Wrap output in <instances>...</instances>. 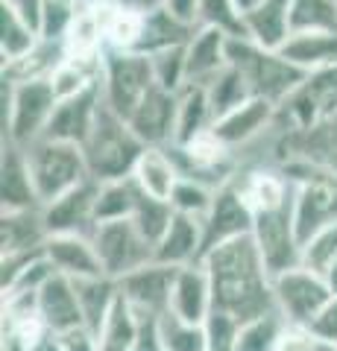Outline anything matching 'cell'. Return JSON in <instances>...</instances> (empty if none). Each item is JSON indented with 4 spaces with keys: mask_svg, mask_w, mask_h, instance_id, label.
<instances>
[{
    "mask_svg": "<svg viewBox=\"0 0 337 351\" xmlns=\"http://www.w3.org/2000/svg\"><path fill=\"white\" fill-rule=\"evenodd\" d=\"M290 3L293 0H255L244 12V32L261 47L279 50L290 38Z\"/></svg>",
    "mask_w": 337,
    "mask_h": 351,
    "instance_id": "obj_25",
    "label": "cell"
},
{
    "mask_svg": "<svg viewBox=\"0 0 337 351\" xmlns=\"http://www.w3.org/2000/svg\"><path fill=\"white\" fill-rule=\"evenodd\" d=\"M229 64L246 76L255 97L281 106L297 88L308 80V71L281 56V50L261 47L246 36H229Z\"/></svg>",
    "mask_w": 337,
    "mask_h": 351,
    "instance_id": "obj_4",
    "label": "cell"
},
{
    "mask_svg": "<svg viewBox=\"0 0 337 351\" xmlns=\"http://www.w3.org/2000/svg\"><path fill=\"white\" fill-rule=\"evenodd\" d=\"M337 114V64L308 73V80L279 106L276 123L288 132H311Z\"/></svg>",
    "mask_w": 337,
    "mask_h": 351,
    "instance_id": "obj_8",
    "label": "cell"
},
{
    "mask_svg": "<svg viewBox=\"0 0 337 351\" xmlns=\"http://www.w3.org/2000/svg\"><path fill=\"white\" fill-rule=\"evenodd\" d=\"M73 15H77V3H65V0H47L45 21H41V38L62 41L68 32Z\"/></svg>",
    "mask_w": 337,
    "mask_h": 351,
    "instance_id": "obj_46",
    "label": "cell"
},
{
    "mask_svg": "<svg viewBox=\"0 0 337 351\" xmlns=\"http://www.w3.org/2000/svg\"><path fill=\"white\" fill-rule=\"evenodd\" d=\"M288 319L285 313L273 307L267 313H258L253 319L241 322V331H237L235 339V351H276L281 337L288 331Z\"/></svg>",
    "mask_w": 337,
    "mask_h": 351,
    "instance_id": "obj_33",
    "label": "cell"
},
{
    "mask_svg": "<svg viewBox=\"0 0 337 351\" xmlns=\"http://www.w3.org/2000/svg\"><path fill=\"white\" fill-rule=\"evenodd\" d=\"M147 15L138 12V9H129V6H121V3H115V0H108V9H106V47H112V50H138L141 36H144Z\"/></svg>",
    "mask_w": 337,
    "mask_h": 351,
    "instance_id": "obj_35",
    "label": "cell"
},
{
    "mask_svg": "<svg viewBox=\"0 0 337 351\" xmlns=\"http://www.w3.org/2000/svg\"><path fill=\"white\" fill-rule=\"evenodd\" d=\"M273 295H276V307L285 313V319L290 325L308 328L334 293L320 272L299 263V267H290L273 276Z\"/></svg>",
    "mask_w": 337,
    "mask_h": 351,
    "instance_id": "obj_9",
    "label": "cell"
},
{
    "mask_svg": "<svg viewBox=\"0 0 337 351\" xmlns=\"http://www.w3.org/2000/svg\"><path fill=\"white\" fill-rule=\"evenodd\" d=\"M91 240L97 246V255L106 269L108 278H124L138 267L156 261V246L138 232L132 217L126 219H108V223H97Z\"/></svg>",
    "mask_w": 337,
    "mask_h": 351,
    "instance_id": "obj_7",
    "label": "cell"
},
{
    "mask_svg": "<svg viewBox=\"0 0 337 351\" xmlns=\"http://www.w3.org/2000/svg\"><path fill=\"white\" fill-rule=\"evenodd\" d=\"M214 112L209 100V88L188 82L179 91V112H176V141L173 144H188L200 132L211 129Z\"/></svg>",
    "mask_w": 337,
    "mask_h": 351,
    "instance_id": "obj_29",
    "label": "cell"
},
{
    "mask_svg": "<svg viewBox=\"0 0 337 351\" xmlns=\"http://www.w3.org/2000/svg\"><path fill=\"white\" fill-rule=\"evenodd\" d=\"M253 237L261 249V258H264L270 276H279V272H285L290 267H299L302 243L297 237V223H293V202L279 208V211L255 214Z\"/></svg>",
    "mask_w": 337,
    "mask_h": 351,
    "instance_id": "obj_10",
    "label": "cell"
},
{
    "mask_svg": "<svg viewBox=\"0 0 337 351\" xmlns=\"http://www.w3.org/2000/svg\"><path fill=\"white\" fill-rule=\"evenodd\" d=\"M32 351H59V346H56V337L50 334V337L45 339V343H38V346L32 348Z\"/></svg>",
    "mask_w": 337,
    "mask_h": 351,
    "instance_id": "obj_54",
    "label": "cell"
},
{
    "mask_svg": "<svg viewBox=\"0 0 337 351\" xmlns=\"http://www.w3.org/2000/svg\"><path fill=\"white\" fill-rule=\"evenodd\" d=\"M281 56L299 64L302 71H325L337 64V32L332 29H305L290 32V38L281 44Z\"/></svg>",
    "mask_w": 337,
    "mask_h": 351,
    "instance_id": "obj_26",
    "label": "cell"
},
{
    "mask_svg": "<svg viewBox=\"0 0 337 351\" xmlns=\"http://www.w3.org/2000/svg\"><path fill=\"white\" fill-rule=\"evenodd\" d=\"M15 9H18V15L27 21V24L32 27L41 36V21H45V6H47V0H9Z\"/></svg>",
    "mask_w": 337,
    "mask_h": 351,
    "instance_id": "obj_51",
    "label": "cell"
},
{
    "mask_svg": "<svg viewBox=\"0 0 337 351\" xmlns=\"http://www.w3.org/2000/svg\"><path fill=\"white\" fill-rule=\"evenodd\" d=\"M211 311H214V287L202 261L179 267L170 290V313H176L188 322H205Z\"/></svg>",
    "mask_w": 337,
    "mask_h": 351,
    "instance_id": "obj_18",
    "label": "cell"
},
{
    "mask_svg": "<svg viewBox=\"0 0 337 351\" xmlns=\"http://www.w3.org/2000/svg\"><path fill=\"white\" fill-rule=\"evenodd\" d=\"M132 176L144 193L170 202V193L176 188V182L182 179V170H179L176 156H173V147H144Z\"/></svg>",
    "mask_w": 337,
    "mask_h": 351,
    "instance_id": "obj_27",
    "label": "cell"
},
{
    "mask_svg": "<svg viewBox=\"0 0 337 351\" xmlns=\"http://www.w3.org/2000/svg\"><path fill=\"white\" fill-rule=\"evenodd\" d=\"M197 24L223 29L226 36H246L244 32V9L237 6V0H200Z\"/></svg>",
    "mask_w": 337,
    "mask_h": 351,
    "instance_id": "obj_42",
    "label": "cell"
},
{
    "mask_svg": "<svg viewBox=\"0 0 337 351\" xmlns=\"http://www.w3.org/2000/svg\"><path fill=\"white\" fill-rule=\"evenodd\" d=\"M45 255L59 276H68L73 281L106 276L91 234H50L45 243Z\"/></svg>",
    "mask_w": 337,
    "mask_h": 351,
    "instance_id": "obj_19",
    "label": "cell"
},
{
    "mask_svg": "<svg viewBox=\"0 0 337 351\" xmlns=\"http://www.w3.org/2000/svg\"><path fill=\"white\" fill-rule=\"evenodd\" d=\"M73 284H77V293H80L85 325H89L91 331H100L103 319L108 316V311H112L117 293H121L117 290V281L108 276H97V278H80Z\"/></svg>",
    "mask_w": 337,
    "mask_h": 351,
    "instance_id": "obj_36",
    "label": "cell"
},
{
    "mask_svg": "<svg viewBox=\"0 0 337 351\" xmlns=\"http://www.w3.org/2000/svg\"><path fill=\"white\" fill-rule=\"evenodd\" d=\"M103 106V85H94L89 91H82L77 97H68V100L56 103V112H53L45 138H59V141H71V144H85L94 129L97 112Z\"/></svg>",
    "mask_w": 337,
    "mask_h": 351,
    "instance_id": "obj_16",
    "label": "cell"
},
{
    "mask_svg": "<svg viewBox=\"0 0 337 351\" xmlns=\"http://www.w3.org/2000/svg\"><path fill=\"white\" fill-rule=\"evenodd\" d=\"M241 331V319L226 311H214L205 319V334H209V351H235V339Z\"/></svg>",
    "mask_w": 337,
    "mask_h": 351,
    "instance_id": "obj_45",
    "label": "cell"
},
{
    "mask_svg": "<svg viewBox=\"0 0 337 351\" xmlns=\"http://www.w3.org/2000/svg\"><path fill=\"white\" fill-rule=\"evenodd\" d=\"M106 9L108 0H91L77 3L68 32H65V53L68 56H103L106 50Z\"/></svg>",
    "mask_w": 337,
    "mask_h": 351,
    "instance_id": "obj_23",
    "label": "cell"
},
{
    "mask_svg": "<svg viewBox=\"0 0 337 351\" xmlns=\"http://www.w3.org/2000/svg\"><path fill=\"white\" fill-rule=\"evenodd\" d=\"M176 112H179V94L167 91V88L156 82L132 112V117H129V126L147 147H170L176 141Z\"/></svg>",
    "mask_w": 337,
    "mask_h": 351,
    "instance_id": "obj_15",
    "label": "cell"
},
{
    "mask_svg": "<svg viewBox=\"0 0 337 351\" xmlns=\"http://www.w3.org/2000/svg\"><path fill=\"white\" fill-rule=\"evenodd\" d=\"M141 193H144V191H141V184L135 182V176L100 182V191H97V205H94V219H97V223H108V219L132 217Z\"/></svg>",
    "mask_w": 337,
    "mask_h": 351,
    "instance_id": "obj_31",
    "label": "cell"
},
{
    "mask_svg": "<svg viewBox=\"0 0 337 351\" xmlns=\"http://www.w3.org/2000/svg\"><path fill=\"white\" fill-rule=\"evenodd\" d=\"M290 29H332L337 32V0H293L290 3Z\"/></svg>",
    "mask_w": 337,
    "mask_h": 351,
    "instance_id": "obj_40",
    "label": "cell"
},
{
    "mask_svg": "<svg viewBox=\"0 0 337 351\" xmlns=\"http://www.w3.org/2000/svg\"><path fill=\"white\" fill-rule=\"evenodd\" d=\"M103 100L115 114L124 120L132 117V112L141 106V100L156 85L153 62L147 53L138 50H103Z\"/></svg>",
    "mask_w": 337,
    "mask_h": 351,
    "instance_id": "obj_6",
    "label": "cell"
},
{
    "mask_svg": "<svg viewBox=\"0 0 337 351\" xmlns=\"http://www.w3.org/2000/svg\"><path fill=\"white\" fill-rule=\"evenodd\" d=\"M308 331L314 334V339L320 343H329V346H337V295H332L329 304L314 316V322L308 325Z\"/></svg>",
    "mask_w": 337,
    "mask_h": 351,
    "instance_id": "obj_48",
    "label": "cell"
},
{
    "mask_svg": "<svg viewBox=\"0 0 337 351\" xmlns=\"http://www.w3.org/2000/svg\"><path fill=\"white\" fill-rule=\"evenodd\" d=\"M47 237L50 234L45 217H41V208L0 214V258H21L45 252Z\"/></svg>",
    "mask_w": 337,
    "mask_h": 351,
    "instance_id": "obj_21",
    "label": "cell"
},
{
    "mask_svg": "<svg viewBox=\"0 0 337 351\" xmlns=\"http://www.w3.org/2000/svg\"><path fill=\"white\" fill-rule=\"evenodd\" d=\"M80 3H91V0H80Z\"/></svg>",
    "mask_w": 337,
    "mask_h": 351,
    "instance_id": "obj_58",
    "label": "cell"
},
{
    "mask_svg": "<svg viewBox=\"0 0 337 351\" xmlns=\"http://www.w3.org/2000/svg\"><path fill=\"white\" fill-rule=\"evenodd\" d=\"M173 214L176 211H173V205L167 199H156V196H150V193H141L135 214H132V223L138 226V232L156 246L161 240V234L167 232Z\"/></svg>",
    "mask_w": 337,
    "mask_h": 351,
    "instance_id": "obj_41",
    "label": "cell"
},
{
    "mask_svg": "<svg viewBox=\"0 0 337 351\" xmlns=\"http://www.w3.org/2000/svg\"><path fill=\"white\" fill-rule=\"evenodd\" d=\"M65 3H80V0H65Z\"/></svg>",
    "mask_w": 337,
    "mask_h": 351,
    "instance_id": "obj_57",
    "label": "cell"
},
{
    "mask_svg": "<svg viewBox=\"0 0 337 351\" xmlns=\"http://www.w3.org/2000/svg\"><path fill=\"white\" fill-rule=\"evenodd\" d=\"M197 32V24H188L170 12L167 6H159L147 15V24H144V36H141L138 44V53H159V50H167V47H176V44H188L191 36Z\"/></svg>",
    "mask_w": 337,
    "mask_h": 351,
    "instance_id": "obj_28",
    "label": "cell"
},
{
    "mask_svg": "<svg viewBox=\"0 0 337 351\" xmlns=\"http://www.w3.org/2000/svg\"><path fill=\"white\" fill-rule=\"evenodd\" d=\"M150 62H153V73L156 82L167 91H182L188 85V64H185V44H176V47L150 53Z\"/></svg>",
    "mask_w": 337,
    "mask_h": 351,
    "instance_id": "obj_43",
    "label": "cell"
},
{
    "mask_svg": "<svg viewBox=\"0 0 337 351\" xmlns=\"http://www.w3.org/2000/svg\"><path fill=\"white\" fill-rule=\"evenodd\" d=\"M202 252H205L202 219L173 214L167 232L156 243V261L170 263V267H188V263L202 261Z\"/></svg>",
    "mask_w": 337,
    "mask_h": 351,
    "instance_id": "obj_24",
    "label": "cell"
},
{
    "mask_svg": "<svg viewBox=\"0 0 337 351\" xmlns=\"http://www.w3.org/2000/svg\"><path fill=\"white\" fill-rule=\"evenodd\" d=\"M59 97L53 91L50 80L30 82H0V129L3 141L18 147H30L32 141L45 138L47 123L56 112Z\"/></svg>",
    "mask_w": 337,
    "mask_h": 351,
    "instance_id": "obj_2",
    "label": "cell"
},
{
    "mask_svg": "<svg viewBox=\"0 0 337 351\" xmlns=\"http://www.w3.org/2000/svg\"><path fill=\"white\" fill-rule=\"evenodd\" d=\"M202 267L211 276L217 311H226L246 322L276 307L273 276L267 272V263L253 234H241L205 252Z\"/></svg>",
    "mask_w": 337,
    "mask_h": 351,
    "instance_id": "obj_1",
    "label": "cell"
},
{
    "mask_svg": "<svg viewBox=\"0 0 337 351\" xmlns=\"http://www.w3.org/2000/svg\"><path fill=\"white\" fill-rule=\"evenodd\" d=\"M334 258H337V219H334V223H329V226L317 228V232H314L305 243H302L299 263L323 276L325 267H329Z\"/></svg>",
    "mask_w": 337,
    "mask_h": 351,
    "instance_id": "obj_44",
    "label": "cell"
},
{
    "mask_svg": "<svg viewBox=\"0 0 337 351\" xmlns=\"http://www.w3.org/2000/svg\"><path fill=\"white\" fill-rule=\"evenodd\" d=\"M38 313H41V319H45V325L50 328V334H62L77 325H85L80 293H77L73 278L56 272V276L38 290Z\"/></svg>",
    "mask_w": 337,
    "mask_h": 351,
    "instance_id": "obj_22",
    "label": "cell"
},
{
    "mask_svg": "<svg viewBox=\"0 0 337 351\" xmlns=\"http://www.w3.org/2000/svg\"><path fill=\"white\" fill-rule=\"evenodd\" d=\"M53 337H56L59 351H100L97 331H91L89 325H77V328H71V331H62Z\"/></svg>",
    "mask_w": 337,
    "mask_h": 351,
    "instance_id": "obj_47",
    "label": "cell"
},
{
    "mask_svg": "<svg viewBox=\"0 0 337 351\" xmlns=\"http://www.w3.org/2000/svg\"><path fill=\"white\" fill-rule=\"evenodd\" d=\"M138 328H141V313L124 299V293H117L112 311H108L100 331H97L100 351H132L135 339H138Z\"/></svg>",
    "mask_w": 337,
    "mask_h": 351,
    "instance_id": "obj_30",
    "label": "cell"
},
{
    "mask_svg": "<svg viewBox=\"0 0 337 351\" xmlns=\"http://www.w3.org/2000/svg\"><path fill=\"white\" fill-rule=\"evenodd\" d=\"M132 351H161L159 316H141V328H138V339H135Z\"/></svg>",
    "mask_w": 337,
    "mask_h": 351,
    "instance_id": "obj_50",
    "label": "cell"
},
{
    "mask_svg": "<svg viewBox=\"0 0 337 351\" xmlns=\"http://www.w3.org/2000/svg\"><path fill=\"white\" fill-rule=\"evenodd\" d=\"M65 59V44L41 38L27 56L3 64V80L9 82H30V80H47L53 68Z\"/></svg>",
    "mask_w": 337,
    "mask_h": 351,
    "instance_id": "obj_32",
    "label": "cell"
},
{
    "mask_svg": "<svg viewBox=\"0 0 337 351\" xmlns=\"http://www.w3.org/2000/svg\"><path fill=\"white\" fill-rule=\"evenodd\" d=\"M314 351H337V346H329V343H320V339H317V346H314Z\"/></svg>",
    "mask_w": 337,
    "mask_h": 351,
    "instance_id": "obj_55",
    "label": "cell"
},
{
    "mask_svg": "<svg viewBox=\"0 0 337 351\" xmlns=\"http://www.w3.org/2000/svg\"><path fill=\"white\" fill-rule=\"evenodd\" d=\"M159 339L161 351H209L205 322H188L170 311L159 316Z\"/></svg>",
    "mask_w": 337,
    "mask_h": 351,
    "instance_id": "obj_37",
    "label": "cell"
},
{
    "mask_svg": "<svg viewBox=\"0 0 337 351\" xmlns=\"http://www.w3.org/2000/svg\"><path fill=\"white\" fill-rule=\"evenodd\" d=\"M97 191H100V182L89 179L77 184V188H71L68 193L56 196L53 202L41 205L47 234H91L97 226L94 219Z\"/></svg>",
    "mask_w": 337,
    "mask_h": 351,
    "instance_id": "obj_14",
    "label": "cell"
},
{
    "mask_svg": "<svg viewBox=\"0 0 337 351\" xmlns=\"http://www.w3.org/2000/svg\"><path fill=\"white\" fill-rule=\"evenodd\" d=\"M24 149H27L41 205L53 202L56 196L68 193L71 188L91 179L89 161H85V152L80 144L59 141V138H38Z\"/></svg>",
    "mask_w": 337,
    "mask_h": 351,
    "instance_id": "obj_5",
    "label": "cell"
},
{
    "mask_svg": "<svg viewBox=\"0 0 337 351\" xmlns=\"http://www.w3.org/2000/svg\"><path fill=\"white\" fill-rule=\"evenodd\" d=\"M253 226H255V214L246 205L241 188H237V179L232 176L229 182L217 188L211 211L202 219L205 252H211L214 246L226 243V240H235L241 234H253ZM205 252H202V258H205Z\"/></svg>",
    "mask_w": 337,
    "mask_h": 351,
    "instance_id": "obj_11",
    "label": "cell"
},
{
    "mask_svg": "<svg viewBox=\"0 0 337 351\" xmlns=\"http://www.w3.org/2000/svg\"><path fill=\"white\" fill-rule=\"evenodd\" d=\"M214 193H217L214 184L191 179V176H182V179L176 182V188H173V193H170V205H173V211L176 214L194 217V219H205V214L211 211Z\"/></svg>",
    "mask_w": 337,
    "mask_h": 351,
    "instance_id": "obj_39",
    "label": "cell"
},
{
    "mask_svg": "<svg viewBox=\"0 0 337 351\" xmlns=\"http://www.w3.org/2000/svg\"><path fill=\"white\" fill-rule=\"evenodd\" d=\"M188 82L209 85L220 71L229 68V36L214 27H197L191 41L185 44Z\"/></svg>",
    "mask_w": 337,
    "mask_h": 351,
    "instance_id": "obj_20",
    "label": "cell"
},
{
    "mask_svg": "<svg viewBox=\"0 0 337 351\" xmlns=\"http://www.w3.org/2000/svg\"><path fill=\"white\" fill-rule=\"evenodd\" d=\"M323 278L329 281V287H332V293L337 295V258L329 263V267H325V272H323Z\"/></svg>",
    "mask_w": 337,
    "mask_h": 351,
    "instance_id": "obj_53",
    "label": "cell"
},
{
    "mask_svg": "<svg viewBox=\"0 0 337 351\" xmlns=\"http://www.w3.org/2000/svg\"><path fill=\"white\" fill-rule=\"evenodd\" d=\"M176 269L179 267H170V263L150 261L135 272H129V276L117 278V287L141 316H161L170 311V290Z\"/></svg>",
    "mask_w": 337,
    "mask_h": 351,
    "instance_id": "obj_13",
    "label": "cell"
},
{
    "mask_svg": "<svg viewBox=\"0 0 337 351\" xmlns=\"http://www.w3.org/2000/svg\"><path fill=\"white\" fill-rule=\"evenodd\" d=\"M314 346H317V339H314V334L308 331V328L288 325V331H285V337H281L276 351H314Z\"/></svg>",
    "mask_w": 337,
    "mask_h": 351,
    "instance_id": "obj_49",
    "label": "cell"
},
{
    "mask_svg": "<svg viewBox=\"0 0 337 351\" xmlns=\"http://www.w3.org/2000/svg\"><path fill=\"white\" fill-rule=\"evenodd\" d=\"M115 3H121V6H129V9H138V12H153V9L159 6H165L161 0H115Z\"/></svg>",
    "mask_w": 337,
    "mask_h": 351,
    "instance_id": "obj_52",
    "label": "cell"
},
{
    "mask_svg": "<svg viewBox=\"0 0 337 351\" xmlns=\"http://www.w3.org/2000/svg\"><path fill=\"white\" fill-rule=\"evenodd\" d=\"M276 117H279V106L264 100V97H249L241 106H235L232 112L220 114L211 123L214 135L226 141L235 152H241L246 147L258 144L261 138H267L276 129Z\"/></svg>",
    "mask_w": 337,
    "mask_h": 351,
    "instance_id": "obj_12",
    "label": "cell"
},
{
    "mask_svg": "<svg viewBox=\"0 0 337 351\" xmlns=\"http://www.w3.org/2000/svg\"><path fill=\"white\" fill-rule=\"evenodd\" d=\"M144 147L147 144L132 132L129 120H124L121 114H115L103 100L100 112H97L91 135L82 144L85 161H89V170H91V179L112 182V179L132 176Z\"/></svg>",
    "mask_w": 337,
    "mask_h": 351,
    "instance_id": "obj_3",
    "label": "cell"
},
{
    "mask_svg": "<svg viewBox=\"0 0 337 351\" xmlns=\"http://www.w3.org/2000/svg\"><path fill=\"white\" fill-rule=\"evenodd\" d=\"M205 88H209V100H211L214 120L220 114H226V112H232L235 106H241L244 100H249V97H255L253 88H249V82H246V76L237 71L235 64H229L226 71H220Z\"/></svg>",
    "mask_w": 337,
    "mask_h": 351,
    "instance_id": "obj_38",
    "label": "cell"
},
{
    "mask_svg": "<svg viewBox=\"0 0 337 351\" xmlns=\"http://www.w3.org/2000/svg\"><path fill=\"white\" fill-rule=\"evenodd\" d=\"M253 3H255V0H237V6H241V9H244V12H246V9H249V6H253Z\"/></svg>",
    "mask_w": 337,
    "mask_h": 351,
    "instance_id": "obj_56",
    "label": "cell"
},
{
    "mask_svg": "<svg viewBox=\"0 0 337 351\" xmlns=\"http://www.w3.org/2000/svg\"><path fill=\"white\" fill-rule=\"evenodd\" d=\"M38 41L41 36L18 15V9L9 0H0V59L3 64L27 56Z\"/></svg>",
    "mask_w": 337,
    "mask_h": 351,
    "instance_id": "obj_34",
    "label": "cell"
},
{
    "mask_svg": "<svg viewBox=\"0 0 337 351\" xmlns=\"http://www.w3.org/2000/svg\"><path fill=\"white\" fill-rule=\"evenodd\" d=\"M0 208L3 211L41 208L27 149L12 144V141H3V156H0Z\"/></svg>",
    "mask_w": 337,
    "mask_h": 351,
    "instance_id": "obj_17",
    "label": "cell"
}]
</instances>
